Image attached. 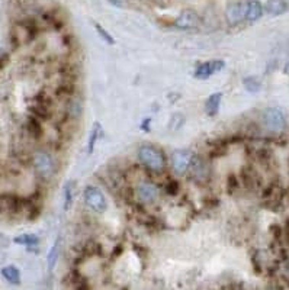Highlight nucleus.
Instances as JSON below:
<instances>
[{"mask_svg": "<svg viewBox=\"0 0 289 290\" xmlns=\"http://www.w3.org/2000/svg\"><path fill=\"white\" fill-rule=\"evenodd\" d=\"M138 158L147 168L151 171H162L166 167V158L163 152L156 147L151 145H142L138 150Z\"/></svg>", "mask_w": 289, "mask_h": 290, "instance_id": "nucleus-1", "label": "nucleus"}, {"mask_svg": "<svg viewBox=\"0 0 289 290\" xmlns=\"http://www.w3.org/2000/svg\"><path fill=\"white\" fill-rule=\"evenodd\" d=\"M265 127L272 132H282L286 127V121L283 113L276 107H267L262 115Z\"/></svg>", "mask_w": 289, "mask_h": 290, "instance_id": "nucleus-2", "label": "nucleus"}, {"mask_svg": "<svg viewBox=\"0 0 289 290\" xmlns=\"http://www.w3.org/2000/svg\"><path fill=\"white\" fill-rule=\"evenodd\" d=\"M84 202L89 208L94 210V212H99L102 213L108 208V203H106V199L105 195L94 186H87L84 189Z\"/></svg>", "mask_w": 289, "mask_h": 290, "instance_id": "nucleus-3", "label": "nucleus"}, {"mask_svg": "<svg viewBox=\"0 0 289 290\" xmlns=\"http://www.w3.org/2000/svg\"><path fill=\"white\" fill-rule=\"evenodd\" d=\"M34 167L36 173L42 177H51V174L54 173V161L51 155L44 151H39L34 155Z\"/></svg>", "mask_w": 289, "mask_h": 290, "instance_id": "nucleus-4", "label": "nucleus"}, {"mask_svg": "<svg viewBox=\"0 0 289 290\" xmlns=\"http://www.w3.org/2000/svg\"><path fill=\"white\" fill-rule=\"evenodd\" d=\"M194 160V155L190 151L177 150L172 154V164H173V170L177 174H185L187 168L190 167Z\"/></svg>", "mask_w": 289, "mask_h": 290, "instance_id": "nucleus-5", "label": "nucleus"}, {"mask_svg": "<svg viewBox=\"0 0 289 290\" xmlns=\"http://www.w3.org/2000/svg\"><path fill=\"white\" fill-rule=\"evenodd\" d=\"M224 67H225V63L222 60H212V61H208V63H204L195 70V79L205 80L211 76L220 73Z\"/></svg>", "mask_w": 289, "mask_h": 290, "instance_id": "nucleus-6", "label": "nucleus"}, {"mask_svg": "<svg viewBox=\"0 0 289 290\" xmlns=\"http://www.w3.org/2000/svg\"><path fill=\"white\" fill-rule=\"evenodd\" d=\"M201 23V19L195 11H183L179 18L174 21V26L179 29H194L198 28Z\"/></svg>", "mask_w": 289, "mask_h": 290, "instance_id": "nucleus-7", "label": "nucleus"}, {"mask_svg": "<svg viewBox=\"0 0 289 290\" xmlns=\"http://www.w3.org/2000/svg\"><path fill=\"white\" fill-rule=\"evenodd\" d=\"M227 19L230 25L246 21V2H235L227 8Z\"/></svg>", "mask_w": 289, "mask_h": 290, "instance_id": "nucleus-8", "label": "nucleus"}, {"mask_svg": "<svg viewBox=\"0 0 289 290\" xmlns=\"http://www.w3.org/2000/svg\"><path fill=\"white\" fill-rule=\"evenodd\" d=\"M137 196L141 202H153L159 196V189L150 182H142L137 187Z\"/></svg>", "mask_w": 289, "mask_h": 290, "instance_id": "nucleus-9", "label": "nucleus"}, {"mask_svg": "<svg viewBox=\"0 0 289 290\" xmlns=\"http://www.w3.org/2000/svg\"><path fill=\"white\" fill-rule=\"evenodd\" d=\"M263 15V6L259 0H247L246 2V21L253 23L259 21Z\"/></svg>", "mask_w": 289, "mask_h": 290, "instance_id": "nucleus-10", "label": "nucleus"}, {"mask_svg": "<svg viewBox=\"0 0 289 290\" xmlns=\"http://www.w3.org/2000/svg\"><path fill=\"white\" fill-rule=\"evenodd\" d=\"M265 9L269 15L279 16V15H283L288 11V3L285 0H267Z\"/></svg>", "mask_w": 289, "mask_h": 290, "instance_id": "nucleus-11", "label": "nucleus"}, {"mask_svg": "<svg viewBox=\"0 0 289 290\" xmlns=\"http://www.w3.org/2000/svg\"><path fill=\"white\" fill-rule=\"evenodd\" d=\"M190 168H192V173L195 177L201 179V180H207L208 179V164L204 161L202 158H194L192 164H190Z\"/></svg>", "mask_w": 289, "mask_h": 290, "instance_id": "nucleus-12", "label": "nucleus"}, {"mask_svg": "<svg viewBox=\"0 0 289 290\" xmlns=\"http://www.w3.org/2000/svg\"><path fill=\"white\" fill-rule=\"evenodd\" d=\"M222 100V93L217 92L211 94L205 103V110L209 116H217L218 110H220V104Z\"/></svg>", "mask_w": 289, "mask_h": 290, "instance_id": "nucleus-13", "label": "nucleus"}, {"mask_svg": "<svg viewBox=\"0 0 289 290\" xmlns=\"http://www.w3.org/2000/svg\"><path fill=\"white\" fill-rule=\"evenodd\" d=\"M2 276L6 278L12 284H19L21 283V273L18 267L6 266L2 268Z\"/></svg>", "mask_w": 289, "mask_h": 290, "instance_id": "nucleus-14", "label": "nucleus"}, {"mask_svg": "<svg viewBox=\"0 0 289 290\" xmlns=\"http://www.w3.org/2000/svg\"><path fill=\"white\" fill-rule=\"evenodd\" d=\"M60 243H61V240H60V237H58L57 240H56V243H54V245L51 247L50 253H48L46 263H48V270H50V271H53L56 264H57L58 257H60Z\"/></svg>", "mask_w": 289, "mask_h": 290, "instance_id": "nucleus-15", "label": "nucleus"}, {"mask_svg": "<svg viewBox=\"0 0 289 290\" xmlns=\"http://www.w3.org/2000/svg\"><path fill=\"white\" fill-rule=\"evenodd\" d=\"M15 244H19V245H25V247H36L39 243V238L34 235V234H22L19 237H16L13 240Z\"/></svg>", "mask_w": 289, "mask_h": 290, "instance_id": "nucleus-16", "label": "nucleus"}, {"mask_svg": "<svg viewBox=\"0 0 289 290\" xmlns=\"http://www.w3.org/2000/svg\"><path fill=\"white\" fill-rule=\"evenodd\" d=\"M242 174H243L244 185L247 186L249 189H253L256 186V183H257V174L255 173V170L250 168V167H244Z\"/></svg>", "mask_w": 289, "mask_h": 290, "instance_id": "nucleus-17", "label": "nucleus"}, {"mask_svg": "<svg viewBox=\"0 0 289 290\" xmlns=\"http://www.w3.org/2000/svg\"><path fill=\"white\" fill-rule=\"evenodd\" d=\"M26 128H28L29 134H31L34 138H39V137L42 135V128H41V124L35 119V116H31V118L28 119Z\"/></svg>", "mask_w": 289, "mask_h": 290, "instance_id": "nucleus-18", "label": "nucleus"}, {"mask_svg": "<svg viewBox=\"0 0 289 290\" xmlns=\"http://www.w3.org/2000/svg\"><path fill=\"white\" fill-rule=\"evenodd\" d=\"M244 87H246V90L250 93H257L260 89H262V84H260V81L257 80L256 77H247V79H244Z\"/></svg>", "mask_w": 289, "mask_h": 290, "instance_id": "nucleus-19", "label": "nucleus"}, {"mask_svg": "<svg viewBox=\"0 0 289 290\" xmlns=\"http://www.w3.org/2000/svg\"><path fill=\"white\" fill-rule=\"evenodd\" d=\"M99 132H101V124L96 122L93 125L92 134H90V138H89V154H92L93 150H94V145H96V141H98V137H99Z\"/></svg>", "mask_w": 289, "mask_h": 290, "instance_id": "nucleus-20", "label": "nucleus"}, {"mask_svg": "<svg viewBox=\"0 0 289 290\" xmlns=\"http://www.w3.org/2000/svg\"><path fill=\"white\" fill-rule=\"evenodd\" d=\"M185 124V118L182 113H174L172 116V119H170V124H169V128L172 129V131H177V129H180L182 125Z\"/></svg>", "mask_w": 289, "mask_h": 290, "instance_id": "nucleus-21", "label": "nucleus"}, {"mask_svg": "<svg viewBox=\"0 0 289 290\" xmlns=\"http://www.w3.org/2000/svg\"><path fill=\"white\" fill-rule=\"evenodd\" d=\"M31 112H34V115L36 118H41V119H48V116H50L46 106L42 103H38L34 107H31Z\"/></svg>", "mask_w": 289, "mask_h": 290, "instance_id": "nucleus-22", "label": "nucleus"}, {"mask_svg": "<svg viewBox=\"0 0 289 290\" xmlns=\"http://www.w3.org/2000/svg\"><path fill=\"white\" fill-rule=\"evenodd\" d=\"M73 203V186L71 183H67L64 187V209L69 210Z\"/></svg>", "mask_w": 289, "mask_h": 290, "instance_id": "nucleus-23", "label": "nucleus"}, {"mask_svg": "<svg viewBox=\"0 0 289 290\" xmlns=\"http://www.w3.org/2000/svg\"><path fill=\"white\" fill-rule=\"evenodd\" d=\"M94 28H96V31H98V34L102 36V39H104L105 42H108V44H111V45H114L115 44V39L111 36V34L109 32H106L104 28L99 25V23H94Z\"/></svg>", "mask_w": 289, "mask_h": 290, "instance_id": "nucleus-24", "label": "nucleus"}, {"mask_svg": "<svg viewBox=\"0 0 289 290\" xmlns=\"http://www.w3.org/2000/svg\"><path fill=\"white\" fill-rule=\"evenodd\" d=\"M166 192H167V195H170V196H176L177 192H179V183H177L176 180L169 182V183L166 185Z\"/></svg>", "mask_w": 289, "mask_h": 290, "instance_id": "nucleus-25", "label": "nucleus"}, {"mask_svg": "<svg viewBox=\"0 0 289 290\" xmlns=\"http://www.w3.org/2000/svg\"><path fill=\"white\" fill-rule=\"evenodd\" d=\"M237 187H238V183H237L235 176H234V174H230V176H228V192L232 193V190H235Z\"/></svg>", "mask_w": 289, "mask_h": 290, "instance_id": "nucleus-26", "label": "nucleus"}, {"mask_svg": "<svg viewBox=\"0 0 289 290\" xmlns=\"http://www.w3.org/2000/svg\"><path fill=\"white\" fill-rule=\"evenodd\" d=\"M270 232L273 234V237H275L276 240H280V237H282V228H280L279 225H270Z\"/></svg>", "mask_w": 289, "mask_h": 290, "instance_id": "nucleus-27", "label": "nucleus"}, {"mask_svg": "<svg viewBox=\"0 0 289 290\" xmlns=\"http://www.w3.org/2000/svg\"><path fill=\"white\" fill-rule=\"evenodd\" d=\"M8 61H9V55H3L0 58V69H3L8 64Z\"/></svg>", "mask_w": 289, "mask_h": 290, "instance_id": "nucleus-28", "label": "nucleus"}, {"mask_svg": "<svg viewBox=\"0 0 289 290\" xmlns=\"http://www.w3.org/2000/svg\"><path fill=\"white\" fill-rule=\"evenodd\" d=\"M283 73H285V74H288V76H289V63H286V64H285V69H283Z\"/></svg>", "mask_w": 289, "mask_h": 290, "instance_id": "nucleus-29", "label": "nucleus"}, {"mask_svg": "<svg viewBox=\"0 0 289 290\" xmlns=\"http://www.w3.org/2000/svg\"><path fill=\"white\" fill-rule=\"evenodd\" d=\"M286 238H288V244H289V229H286Z\"/></svg>", "mask_w": 289, "mask_h": 290, "instance_id": "nucleus-30", "label": "nucleus"}, {"mask_svg": "<svg viewBox=\"0 0 289 290\" xmlns=\"http://www.w3.org/2000/svg\"><path fill=\"white\" fill-rule=\"evenodd\" d=\"M286 229H289V218L286 219Z\"/></svg>", "mask_w": 289, "mask_h": 290, "instance_id": "nucleus-31", "label": "nucleus"}, {"mask_svg": "<svg viewBox=\"0 0 289 290\" xmlns=\"http://www.w3.org/2000/svg\"><path fill=\"white\" fill-rule=\"evenodd\" d=\"M112 2H114V3H115V5H118V3H119V2H121V0H112Z\"/></svg>", "mask_w": 289, "mask_h": 290, "instance_id": "nucleus-32", "label": "nucleus"}]
</instances>
